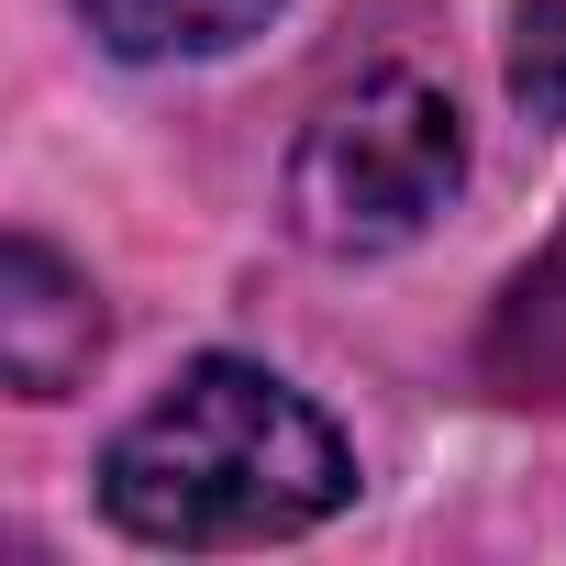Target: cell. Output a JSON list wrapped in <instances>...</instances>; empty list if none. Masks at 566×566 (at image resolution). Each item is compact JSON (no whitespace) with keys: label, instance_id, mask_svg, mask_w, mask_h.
Instances as JSON below:
<instances>
[{"label":"cell","instance_id":"cell-2","mask_svg":"<svg viewBox=\"0 0 566 566\" xmlns=\"http://www.w3.org/2000/svg\"><path fill=\"white\" fill-rule=\"evenodd\" d=\"M455 189H467V123L411 67L334 90L290 145V233L323 244V255H389Z\"/></svg>","mask_w":566,"mask_h":566},{"label":"cell","instance_id":"cell-1","mask_svg":"<svg viewBox=\"0 0 566 566\" xmlns=\"http://www.w3.org/2000/svg\"><path fill=\"white\" fill-rule=\"evenodd\" d=\"M356 500L345 433L244 356L178 367L101 455V511L134 544H277Z\"/></svg>","mask_w":566,"mask_h":566},{"label":"cell","instance_id":"cell-4","mask_svg":"<svg viewBox=\"0 0 566 566\" xmlns=\"http://www.w3.org/2000/svg\"><path fill=\"white\" fill-rule=\"evenodd\" d=\"M78 12L112 56H233L244 34H266L277 0H78Z\"/></svg>","mask_w":566,"mask_h":566},{"label":"cell","instance_id":"cell-5","mask_svg":"<svg viewBox=\"0 0 566 566\" xmlns=\"http://www.w3.org/2000/svg\"><path fill=\"white\" fill-rule=\"evenodd\" d=\"M511 90L533 123H566V0H522L511 23Z\"/></svg>","mask_w":566,"mask_h":566},{"label":"cell","instance_id":"cell-3","mask_svg":"<svg viewBox=\"0 0 566 566\" xmlns=\"http://www.w3.org/2000/svg\"><path fill=\"white\" fill-rule=\"evenodd\" d=\"M90 356H101L90 277H78L56 244L12 233V244H0V378H12L23 400H67V389L90 378Z\"/></svg>","mask_w":566,"mask_h":566}]
</instances>
